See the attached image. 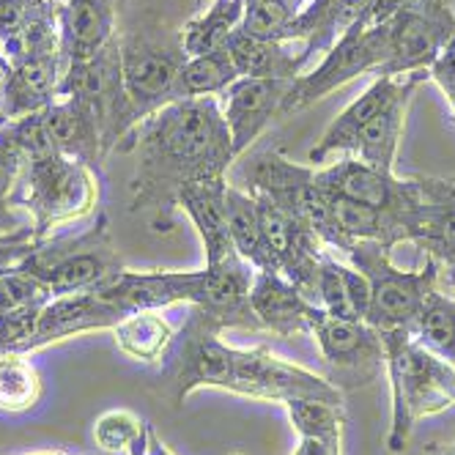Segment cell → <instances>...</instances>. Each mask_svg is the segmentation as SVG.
<instances>
[{"label":"cell","instance_id":"obj_39","mask_svg":"<svg viewBox=\"0 0 455 455\" xmlns=\"http://www.w3.org/2000/svg\"><path fill=\"white\" fill-rule=\"evenodd\" d=\"M409 0H371V9H368V25H379L387 22L389 17H395Z\"/></svg>","mask_w":455,"mask_h":455},{"label":"cell","instance_id":"obj_48","mask_svg":"<svg viewBox=\"0 0 455 455\" xmlns=\"http://www.w3.org/2000/svg\"><path fill=\"white\" fill-rule=\"evenodd\" d=\"M39 455H69V452H39Z\"/></svg>","mask_w":455,"mask_h":455},{"label":"cell","instance_id":"obj_19","mask_svg":"<svg viewBox=\"0 0 455 455\" xmlns=\"http://www.w3.org/2000/svg\"><path fill=\"white\" fill-rule=\"evenodd\" d=\"M118 14L116 0H63L58 14L63 60H88L116 42Z\"/></svg>","mask_w":455,"mask_h":455},{"label":"cell","instance_id":"obj_41","mask_svg":"<svg viewBox=\"0 0 455 455\" xmlns=\"http://www.w3.org/2000/svg\"><path fill=\"white\" fill-rule=\"evenodd\" d=\"M439 280H444V285H447V291H450L447 297H452V299H455V261H450V264L439 267Z\"/></svg>","mask_w":455,"mask_h":455},{"label":"cell","instance_id":"obj_51","mask_svg":"<svg viewBox=\"0 0 455 455\" xmlns=\"http://www.w3.org/2000/svg\"><path fill=\"white\" fill-rule=\"evenodd\" d=\"M294 455H297V452H294Z\"/></svg>","mask_w":455,"mask_h":455},{"label":"cell","instance_id":"obj_46","mask_svg":"<svg viewBox=\"0 0 455 455\" xmlns=\"http://www.w3.org/2000/svg\"><path fill=\"white\" fill-rule=\"evenodd\" d=\"M204 6H206V0H195V9H198V12H201Z\"/></svg>","mask_w":455,"mask_h":455},{"label":"cell","instance_id":"obj_9","mask_svg":"<svg viewBox=\"0 0 455 455\" xmlns=\"http://www.w3.org/2000/svg\"><path fill=\"white\" fill-rule=\"evenodd\" d=\"M220 332L222 330L201 310H189L168 356L162 360V381H165L173 406H181L201 387L231 389L239 348L222 343Z\"/></svg>","mask_w":455,"mask_h":455},{"label":"cell","instance_id":"obj_23","mask_svg":"<svg viewBox=\"0 0 455 455\" xmlns=\"http://www.w3.org/2000/svg\"><path fill=\"white\" fill-rule=\"evenodd\" d=\"M239 77L261 80H297L305 72L302 44L299 42H272L255 39L239 28L228 42Z\"/></svg>","mask_w":455,"mask_h":455},{"label":"cell","instance_id":"obj_50","mask_svg":"<svg viewBox=\"0 0 455 455\" xmlns=\"http://www.w3.org/2000/svg\"><path fill=\"white\" fill-rule=\"evenodd\" d=\"M58 4H63V0H58Z\"/></svg>","mask_w":455,"mask_h":455},{"label":"cell","instance_id":"obj_45","mask_svg":"<svg viewBox=\"0 0 455 455\" xmlns=\"http://www.w3.org/2000/svg\"><path fill=\"white\" fill-rule=\"evenodd\" d=\"M116 4H118V12H124L129 6V0H116Z\"/></svg>","mask_w":455,"mask_h":455},{"label":"cell","instance_id":"obj_47","mask_svg":"<svg viewBox=\"0 0 455 455\" xmlns=\"http://www.w3.org/2000/svg\"><path fill=\"white\" fill-rule=\"evenodd\" d=\"M447 6H450V12H452V17H455V0H447Z\"/></svg>","mask_w":455,"mask_h":455},{"label":"cell","instance_id":"obj_29","mask_svg":"<svg viewBox=\"0 0 455 455\" xmlns=\"http://www.w3.org/2000/svg\"><path fill=\"white\" fill-rule=\"evenodd\" d=\"M44 395V381L39 368L28 360V354L6 351L0 354V411L22 414L36 409Z\"/></svg>","mask_w":455,"mask_h":455},{"label":"cell","instance_id":"obj_14","mask_svg":"<svg viewBox=\"0 0 455 455\" xmlns=\"http://www.w3.org/2000/svg\"><path fill=\"white\" fill-rule=\"evenodd\" d=\"M288 85L291 80L239 77L217 96L236 156L244 154L264 135V129L272 124V118L280 116V105L285 100Z\"/></svg>","mask_w":455,"mask_h":455},{"label":"cell","instance_id":"obj_32","mask_svg":"<svg viewBox=\"0 0 455 455\" xmlns=\"http://www.w3.org/2000/svg\"><path fill=\"white\" fill-rule=\"evenodd\" d=\"M315 294L321 299V310L332 315V318H343V321H363L356 315L348 288H346V277H343V264L338 258L330 255V250L321 252L318 261V277H315Z\"/></svg>","mask_w":455,"mask_h":455},{"label":"cell","instance_id":"obj_35","mask_svg":"<svg viewBox=\"0 0 455 455\" xmlns=\"http://www.w3.org/2000/svg\"><path fill=\"white\" fill-rule=\"evenodd\" d=\"M52 294L28 272H22L20 267L9 275L0 277V315L14 313V310H25L34 305H44L50 302Z\"/></svg>","mask_w":455,"mask_h":455},{"label":"cell","instance_id":"obj_2","mask_svg":"<svg viewBox=\"0 0 455 455\" xmlns=\"http://www.w3.org/2000/svg\"><path fill=\"white\" fill-rule=\"evenodd\" d=\"M118 50L124 88L138 124L162 108L187 100L181 75L189 58L181 47V30L156 14H146L118 34Z\"/></svg>","mask_w":455,"mask_h":455},{"label":"cell","instance_id":"obj_21","mask_svg":"<svg viewBox=\"0 0 455 455\" xmlns=\"http://www.w3.org/2000/svg\"><path fill=\"white\" fill-rule=\"evenodd\" d=\"M431 75L428 72H417L411 75L409 85L389 102L376 118H371L360 135H356L348 146V154L354 159L365 162L371 168L387 171V173H395V159H398V146L403 140V129H406V116H409V105H411V96L414 91L426 83Z\"/></svg>","mask_w":455,"mask_h":455},{"label":"cell","instance_id":"obj_30","mask_svg":"<svg viewBox=\"0 0 455 455\" xmlns=\"http://www.w3.org/2000/svg\"><path fill=\"white\" fill-rule=\"evenodd\" d=\"M239 80L236 63L228 52V47L206 52V55H195L187 60L181 85L187 100H201V96H220L228 85Z\"/></svg>","mask_w":455,"mask_h":455},{"label":"cell","instance_id":"obj_18","mask_svg":"<svg viewBox=\"0 0 455 455\" xmlns=\"http://www.w3.org/2000/svg\"><path fill=\"white\" fill-rule=\"evenodd\" d=\"M42 118L52 148L72 162H80L83 168L102 179L108 156L102 148V132L96 116L80 100L58 96L47 110H42Z\"/></svg>","mask_w":455,"mask_h":455},{"label":"cell","instance_id":"obj_16","mask_svg":"<svg viewBox=\"0 0 455 455\" xmlns=\"http://www.w3.org/2000/svg\"><path fill=\"white\" fill-rule=\"evenodd\" d=\"M124 318L118 307L105 302L96 291H83V294H63L52 297L36 321L34 335L22 346V354H34L44 346H52L58 340H67L75 335L96 332V330H113Z\"/></svg>","mask_w":455,"mask_h":455},{"label":"cell","instance_id":"obj_33","mask_svg":"<svg viewBox=\"0 0 455 455\" xmlns=\"http://www.w3.org/2000/svg\"><path fill=\"white\" fill-rule=\"evenodd\" d=\"M25 168V156L17 148V143L9 138L6 129H0V234L14 231L22 222L14 214L12 195L20 181V173Z\"/></svg>","mask_w":455,"mask_h":455},{"label":"cell","instance_id":"obj_10","mask_svg":"<svg viewBox=\"0 0 455 455\" xmlns=\"http://www.w3.org/2000/svg\"><path fill=\"white\" fill-rule=\"evenodd\" d=\"M389 55L376 77H406L431 72L444 44L455 34V17L447 0H409L389 17Z\"/></svg>","mask_w":455,"mask_h":455},{"label":"cell","instance_id":"obj_22","mask_svg":"<svg viewBox=\"0 0 455 455\" xmlns=\"http://www.w3.org/2000/svg\"><path fill=\"white\" fill-rule=\"evenodd\" d=\"M409 80H411V75H406V77H376L365 88V93L356 96V100L327 126V132L321 135V140L310 148V154H307L310 165L313 168L321 165V162H327L338 151H346L348 154V146H351V140L356 135H360V129L371 118H376L389 102H393L395 96L409 85Z\"/></svg>","mask_w":455,"mask_h":455},{"label":"cell","instance_id":"obj_15","mask_svg":"<svg viewBox=\"0 0 455 455\" xmlns=\"http://www.w3.org/2000/svg\"><path fill=\"white\" fill-rule=\"evenodd\" d=\"M63 72H67V60L60 50L12 63L9 75L0 83V126L47 110L58 100Z\"/></svg>","mask_w":455,"mask_h":455},{"label":"cell","instance_id":"obj_25","mask_svg":"<svg viewBox=\"0 0 455 455\" xmlns=\"http://www.w3.org/2000/svg\"><path fill=\"white\" fill-rule=\"evenodd\" d=\"M118 348L143 365H159L168 356L171 343L176 338L171 321L162 310H140L124 315L113 327Z\"/></svg>","mask_w":455,"mask_h":455},{"label":"cell","instance_id":"obj_36","mask_svg":"<svg viewBox=\"0 0 455 455\" xmlns=\"http://www.w3.org/2000/svg\"><path fill=\"white\" fill-rule=\"evenodd\" d=\"M39 244L34 225H20L14 231H4L0 234V277L14 272L25 258L34 252V247Z\"/></svg>","mask_w":455,"mask_h":455},{"label":"cell","instance_id":"obj_4","mask_svg":"<svg viewBox=\"0 0 455 455\" xmlns=\"http://www.w3.org/2000/svg\"><path fill=\"white\" fill-rule=\"evenodd\" d=\"M20 269L36 277L52 297H63L96 291L126 267L113 242L108 214H100L85 231L42 239Z\"/></svg>","mask_w":455,"mask_h":455},{"label":"cell","instance_id":"obj_3","mask_svg":"<svg viewBox=\"0 0 455 455\" xmlns=\"http://www.w3.org/2000/svg\"><path fill=\"white\" fill-rule=\"evenodd\" d=\"M384 363L393 387V428H389V452H403L414 426L455 406V368L422 348L411 332H395L381 338Z\"/></svg>","mask_w":455,"mask_h":455},{"label":"cell","instance_id":"obj_1","mask_svg":"<svg viewBox=\"0 0 455 455\" xmlns=\"http://www.w3.org/2000/svg\"><path fill=\"white\" fill-rule=\"evenodd\" d=\"M124 151H135L129 212L148 214L154 231H171L179 195L201 181L228 179L234 146L217 96L179 100L143 118Z\"/></svg>","mask_w":455,"mask_h":455},{"label":"cell","instance_id":"obj_26","mask_svg":"<svg viewBox=\"0 0 455 455\" xmlns=\"http://www.w3.org/2000/svg\"><path fill=\"white\" fill-rule=\"evenodd\" d=\"M244 22V0H212L181 28V47L187 58L222 50Z\"/></svg>","mask_w":455,"mask_h":455},{"label":"cell","instance_id":"obj_20","mask_svg":"<svg viewBox=\"0 0 455 455\" xmlns=\"http://www.w3.org/2000/svg\"><path fill=\"white\" fill-rule=\"evenodd\" d=\"M228 179H212L192 184L179 195V209L192 220L206 252V267H220L236 261L239 252L231 239V225H228Z\"/></svg>","mask_w":455,"mask_h":455},{"label":"cell","instance_id":"obj_40","mask_svg":"<svg viewBox=\"0 0 455 455\" xmlns=\"http://www.w3.org/2000/svg\"><path fill=\"white\" fill-rule=\"evenodd\" d=\"M294 452L297 455H343V447L323 444V442H315V439H302Z\"/></svg>","mask_w":455,"mask_h":455},{"label":"cell","instance_id":"obj_7","mask_svg":"<svg viewBox=\"0 0 455 455\" xmlns=\"http://www.w3.org/2000/svg\"><path fill=\"white\" fill-rule=\"evenodd\" d=\"M387 55H389V22L368 25V20H360L335 42V47L321 58V63H315L310 72H302L297 80H291L277 118H288L310 108L313 102L323 100L327 93L338 91L340 85L351 83L360 75L376 77L379 69L384 67Z\"/></svg>","mask_w":455,"mask_h":455},{"label":"cell","instance_id":"obj_28","mask_svg":"<svg viewBox=\"0 0 455 455\" xmlns=\"http://www.w3.org/2000/svg\"><path fill=\"white\" fill-rule=\"evenodd\" d=\"M368 9H371V0H338L330 9H323L299 36L305 69L315 55H327L346 30H351L356 22L365 20Z\"/></svg>","mask_w":455,"mask_h":455},{"label":"cell","instance_id":"obj_5","mask_svg":"<svg viewBox=\"0 0 455 455\" xmlns=\"http://www.w3.org/2000/svg\"><path fill=\"white\" fill-rule=\"evenodd\" d=\"M100 176L58 151L28 159L14 187L12 204L25 209L36 239L52 236V228L80 220L100 201Z\"/></svg>","mask_w":455,"mask_h":455},{"label":"cell","instance_id":"obj_37","mask_svg":"<svg viewBox=\"0 0 455 455\" xmlns=\"http://www.w3.org/2000/svg\"><path fill=\"white\" fill-rule=\"evenodd\" d=\"M129 455H173V452L165 444H162V439L156 436V431L146 422V428L138 436V442L129 447Z\"/></svg>","mask_w":455,"mask_h":455},{"label":"cell","instance_id":"obj_44","mask_svg":"<svg viewBox=\"0 0 455 455\" xmlns=\"http://www.w3.org/2000/svg\"><path fill=\"white\" fill-rule=\"evenodd\" d=\"M431 455H455V447H450V450H431Z\"/></svg>","mask_w":455,"mask_h":455},{"label":"cell","instance_id":"obj_24","mask_svg":"<svg viewBox=\"0 0 455 455\" xmlns=\"http://www.w3.org/2000/svg\"><path fill=\"white\" fill-rule=\"evenodd\" d=\"M225 201H228V225H231V239H234L239 258L247 261L255 272H277L272 250L261 231V220H258L255 198L247 189L228 184Z\"/></svg>","mask_w":455,"mask_h":455},{"label":"cell","instance_id":"obj_38","mask_svg":"<svg viewBox=\"0 0 455 455\" xmlns=\"http://www.w3.org/2000/svg\"><path fill=\"white\" fill-rule=\"evenodd\" d=\"M332 4H338V0H310V4L302 9V14L297 17V22H294V28H291V42H299V36H302V30L323 12V9H330Z\"/></svg>","mask_w":455,"mask_h":455},{"label":"cell","instance_id":"obj_8","mask_svg":"<svg viewBox=\"0 0 455 455\" xmlns=\"http://www.w3.org/2000/svg\"><path fill=\"white\" fill-rule=\"evenodd\" d=\"M58 96H72L80 100L100 124L102 132V148L105 156L113 151H124L129 135L135 132L138 118L129 105V96L124 88V75H121V50H118V36L110 42L100 55L88 60L67 63V72L60 77Z\"/></svg>","mask_w":455,"mask_h":455},{"label":"cell","instance_id":"obj_11","mask_svg":"<svg viewBox=\"0 0 455 455\" xmlns=\"http://www.w3.org/2000/svg\"><path fill=\"white\" fill-rule=\"evenodd\" d=\"M228 393L275 401L283 406L288 401H323L343 406V389L338 384L294 363H285L283 356H275L267 346L236 351L231 389Z\"/></svg>","mask_w":455,"mask_h":455},{"label":"cell","instance_id":"obj_31","mask_svg":"<svg viewBox=\"0 0 455 455\" xmlns=\"http://www.w3.org/2000/svg\"><path fill=\"white\" fill-rule=\"evenodd\" d=\"M288 417L302 439H315L323 444H343L346 414L343 406L323 401H288Z\"/></svg>","mask_w":455,"mask_h":455},{"label":"cell","instance_id":"obj_34","mask_svg":"<svg viewBox=\"0 0 455 455\" xmlns=\"http://www.w3.org/2000/svg\"><path fill=\"white\" fill-rule=\"evenodd\" d=\"M143 428H146V419H140L132 411H124V409L105 411L93 426V442L105 452H129V447L138 442Z\"/></svg>","mask_w":455,"mask_h":455},{"label":"cell","instance_id":"obj_49","mask_svg":"<svg viewBox=\"0 0 455 455\" xmlns=\"http://www.w3.org/2000/svg\"><path fill=\"white\" fill-rule=\"evenodd\" d=\"M12 4V0H0V9H4V6H9Z\"/></svg>","mask_w":455,"mask_h":455},{"label":"cell","instance_id":"obj_43","mask_svg":"<svg viewBox=\"0 0 455 455\" xmlns=\"http://www.w3.org/2000/svg\"><path fill=\"white\" fill-rule=\"evenodd\" d=\"M444 100L450 105V113H452V121H455V93H444Z\"/></svg>","mask_w":455,"mask_h":455},{"label":"cell","instance_id":"obj_17","mask_svg":"<svg viewBox=\"0 0 455 455\" xmlns=\"http://www.w3.org/2000/svg\"><path fill=\"white\" fill-rule=\"evenodd\" d=\"M250 307L261 323V330L277 338L310 335L313 321L321 307H315L302 291L277 272H255L250 283Z\"/></svg>","mask_w":455,"mask_h":455},{"label":"cell","instance_id":"obj_13","mask_svg":"<svg viewBox=\"0 0 455 455\" xmlns=\"http://www.w3.org/2000/svg\"><path fill=\"white\" fill-rule=\"evenodd\" d=\"M315 184L321 189L343 195V198H351L356 204L395 214L398 220H403V225H406V217L417 212L419 206V192H417L414 176L398 179L395 173L371 168L354 156L340 159L330 168H315Z\"/></svg>","mask_w":455,"mask_h":455},{"label":"cell","instance_id":"obj_12","mask_svg":"<svg viewBox=\"0 0 455 455\" xmlns=\"http://www.w3.org/2000/svg\"><path fill=\"white\" fill-rule=\"evenodd\" d=\"M310 335L315 338L323 360L335 371V381H348L351 387L371 384L384 363V343L379 332L365 321H343L318 310Z\"/></svg>","mask_w":455,"mask_h":455},{"label":"cell","instance_id":"obj_42","mask_svg":"<svg viewBox=\"0 0 455 455\" xmlns=\"http://www.w3.org/2000/svg\"><path fill=\"white\" fill-rule=\"evenodd\" d=\"M9 67H12V63H9V58H6V52H4V47H0V83H4V77L9 75Z\"/></svg>","mask_w":455,"mask_h":455},{"label":"cell","instance_id":"obj_27","mask_svg":"<svg viewBox=\"0 0 455 455\" xmlns=\"http://www.w3.org/2000/svg\"><path fill=\"white\" fill-rule=\"evenodd\" d=\"M411 338L455 368V299L434 288L411 323Z\"/></svg>","mask_w":455,"mask_h":455},{"label":"cell","instance_id":"obj_6","mask_svg":"<svg viewBox=\"0 0 455 455\" xmlns=\"http://www.w3.org/2000/svg\"><path fill=\"white\" fill-rule=\"evenodd\" d=\"M389 252L376 242H354L343 255L354 269L371 280V310L365 323L379 332V338L411 332V323L426 305L428 294L439 288V264L426 255L419 269H401L393 264Z\"/></svg>","mask_w":455,"mask_h":455}]
</instances>
